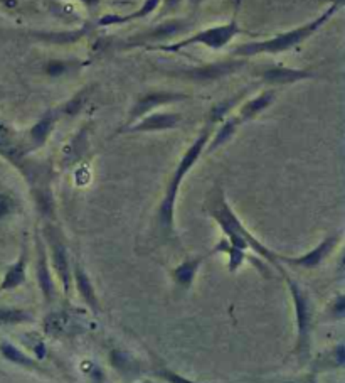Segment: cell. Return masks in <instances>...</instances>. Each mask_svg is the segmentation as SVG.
<instances>
[{
  "instance_id": "obj_7",
  "label": "cell",
  "mask_w": 345,
  "mask_h": 383,
  "mask_svg": "<svg viewBox=\"0 0 345 383\" xmlns=\"http://www.w3.org/2000/svg\"><path fill=\"white\" fill-rule=\"evenodd\" d=\"M185 100H190L189 93H184V91H176V90H147L143 91L142 95H139V98L133 102L130 107V112H128L127 120L122 125V128L116 130L122 132L123 128L130 127L132 123H135L136 120H140L142 116L152 114V112H157L160 107L165 105H174V103L185 102Z\"/></svg>"
},
{
  "instance_id": "obj_3",
  "label": "cell",
  "mask_w": 345,
  "mask_h": 383,
  "mask_svg": "<svg viewBox=\"0 0 345 383\" xmlns=\"http://www.w3.org/2000/svg\"><path fill=\"white\" fill-rule=\"evenodd\" d=\"M339 11L340 6H334V4H332V6H328L325 11L320 12L317 18L302 24V26L280 32V34H274L272 37H268V39L249 41V43L236 46V48L231 49V58H239V60L249 61L251 58L256 56H278V54L292 51L297 46L309 41L315 32H318Z\"/></svg>"
},
{
  "instance_id": "obj_8",
  "label": "cell",
  "mask_w": 345,
  "mask_h": 383,
  "mask_svg": "<svg viewBox=\"0 0 345 383\" xmlns=\"http://www.w3.org/2000/svg\"><path fill=\"white\" fill-rule=\"evenodd\" d=\"M248 66V60H239V58H230L224 61L207 62V65L194 66V68L184 69V72L172 73L176 76L184 78L187 81L197 83V85H207V83L221 81L224 78L231 76V74L241 72V69Z\"/></svg>"
},
{
  "instance_id": "obj_12",
  "label": "cell",
  "mask_w": 345,
  "mask_h": 383,
  "mask_svg": "<svg viewBox=\"0 0 345 383\" xmlns=\"http://www.w3.org/2000/svg\"><path fill=\"white\" fill-rule=\"evenodd\" d=\"M260 78L266 85L276 88V86L297 85V83L314 80V78H318V73H315L310 68H292V66L286 65H273L263 69L260 73Z\"/></svg>"
},
{
  "instance_id": "obj_13",
  "label": "cell",
  "mask_w": 345,
  "mask_h": 383,
  "mask_svg": "<svg viewBox=\"0 0 345 383\" xmlns=\"http://www.w3.org/2000/svg\"><path fill=\"white\" fill-rule=\"evenodd\" d=\"M36 250H37V259H36L37 282H39L41 290H43L45 302L49 304L56 299V285H54V278L51 276V270H49L48 250H45L43 235H41L39 231H36Z\"/></svg>"
},
{
  "instance_id": "obj_9",
  "label": "cell",
  "mask_w": 345,
  "mask_h": 383,
  "mask_svg": "<svg viewBox=\"0 0 345 383\" xmlns=\"http://www.w3.org/2000/svg\"><path fill=\"white\" fill-rule=\"evenodd\" d=\"M340 240H342V231H334L328 233V235L323 238L317 247H314L310 252L303 253V255L298 257H285V255H278L281 264H288L292 267L297 269H317L323 264V260L327 259L328 255H332V252L339 247Z\"/></svg>"
},
{
  "instance_id": "obj_25",
  "label": "cell",
  "mask_w": 345,
  "mask_h": 383,
  "mask_svg": "<svg viewBox=\"0 0 345 383\" xmlns=\"http://www.w3.org/2000/svg\"><path fill=\"white\" fill-rule=\"evenodd\" d=\"M71 328V316L64 311H56L45 316L44 330L51 336H62Z\"/></svg>"
},
{
  "instance_id": "obj_24",
  "label": "cell",
  "mask_w": 345,
  "mask_h": 383,
  "mask_svg": "<svg viewBox=\"0 0 345 383\" xmlns=\"http://www.w3.org/2000/svg\"><path fill=\"white\" fill-rule=\"evenodd\" d=\"M244 95H246V91H239L238 95H232V97L223 100V102H218L216 105L211 107L209 114H207L206 119L209 120V122H213L214 125L221 123L226 116L232 115L231 112L239 105L241 100L244 98Z\"/></svg>"
},
{
  "instance_id": "obj_27",
  "label": "cell",
  "mask_w": 345,
  "mask_h": 383,
  "mask_svg": "<svg viewBox=\"0 0 345 383\" xmlns=\"http://www.w3.org/2000/svg\"><path fill=\"white\" fill-rule=\"evenodd\" d=\"M0 355L6 358L10 363H15L24 368H36V361L31 356H27L22 349H19L10 341H0Z\"/></svg>"
},
{
  "instance_id": "obj_1",
  "label": "cell",
  "mask_w": 345,
  "mask_h": 383,
  "mask_svg": "<svg viewBox=\"0 0 345 383\" xmlns=\"http://www.w3.org/2000/svg\"><path fill=\"white\" fill-rule=\"evenodd\" d=\"M206 210L209 213L211 218L219 224L224 233V238H226L232 247L243 250V252H251L258 253L260 257H263L265 260H268L269 264H273L278 270H281V262L278 259V253H274L273 250H269L263 241H260L253 235L251 231L244 227L243 222L238 218V215L234 213L230 203L226 199V193L219 184H216L213 189L209 191L206 198Z\"/></svg>"
},
{
  "instance_id": "obj_14",
  "label": "cell",
  "mask_w": 345,
  "mask_h": 383,
  "mask_svg": "<svg viewBox=\"0 0 345 383\" xmlns=\"http://www.w3.org/2000/svg\"><path fill=\"white\" fill-rule=\"evenodd\" d=\"M57 122V112L48 110L39 116V120L29 128L26 139H24V145H26V152H34L37 149L44 147L45 142L51 137L54 127Z\"/></svg>"
},
{
  "instance_id": "obj_19",
  "label": "cell",
  "mask_w": 345,
  "mask_h": 383,
  "mask_svg": "<svg viewBox=\"0 0 345 383\" xmlns=\"http://www.w3.org/2000/svg\"><path fill=\"white\" fill-rule=\"evenodd\" d=\"M218 125L219 127L214 128L213 139H209V142H207V145H206V151L204 152H207V154L216 152L219 147H223L224 144L230 142L232 137L238 134V128L241 127V122L234 114V115L226 116V119H224L223 122L218 123Z\"/></svg>"
},
{
  "instance_id": "obj_33",
  "label": "cell",
  "mask_w": 345,
  "mask_h": 383,
  "mask_svg": "<svg viewBox=\"0 0 345 383\" xmlns=\"http://www.w3.org/2000/svg\"><path fill=\"white\" fill-rule=\"evenodd\" d=\"M344 302H345L344 295H339V297H337V301L334 302V307L337 309V318H342L344 316Z\"/></svg>"
},
{
  "instance_id": "obj_16",
  "label": "cell",
  "mask_w": 345,
  "mask_h": 383,
  "mask_svg": "<svg viewBox=\"0 0 345 383\" xmlns=\"http://www.w3.org/2000/svg\"><path fill=\"white\" fill-rule=\"evenodd\" d=\"M276 97H278L276 88H268V90L260 91L256 97L249 98L244 103H241L239 110L236 112V116L239 119L241 125L256 120L258 116L263 114V112L268 110V108L276 102Z\"/></svg>"
},
{
  "instance_id": "obj_28",
  "label": "cell",
  "mask_w": 345,
  "mask_h": 383,
  "mask_svg": "<svg viewBox=\"0 0 345 383\" xmlns=\"http://www.w3.org/2000/svg\"><path fill=\"white\" fill-rule=\"evenodd\" d=\"M90 93H91V88L90 86H86V88H83L78 91V93H74L71 98L68 100V102L64 103V105L61 107V114L62 115H66V116H74V115H78L80 114V112L83 110V108H85L86 105V102H88V97H90Z\"/></svg>"
},
{
  "instance_id": "obj_32",
  "label": "cell",
  "mask_w": 345,
  "mask_h": 383,
  "mask_svg": "<svg viewBox=\"0 0 345 383\" xmlns=\"http://www.w3.org/2000/svg\"><path fill=\"white\" fill-rule=\"evenodd\" d=\"M78 2H80L81 6L85 7V9L97 11L98 7H99V2H101V0H78Z\"/></svg>"
},
{
  "instance_id": "obj_35",
  "label": "cell",
  "mask_w": 345,
  "mask_h": 383,
  "mask_svg": "<svg viewBox=\"0 0 345 383\" xmlns=\"http://www.w3.org/2000/svg\"><path fill=\"white\" fill-rule=\"evenodd\" d=\"M162 2L165 4V7H170V9H174V7H176L177 4L181 2V0H162Z\"/></svg>"
},
{
  "instance_id": "obj_20",
  "label": "cell",
  "mask_w": 345,
  "mask_h": 383,
  "mask_svg": "<svg viewBox=\"0 0 345 383\" xmlns=\"http://www.w3.org/2000/svg\"><path fill=\"white\" fill-rule=\"evenodd\" d=\"M90 139H88V128L83 127L78 134L73 135V139L64 145L61 152V164H64L66 168L76 164L78 161L85 156L88 151Z\"/></svg>"
},
{
  "instance_id": "obj_30",
  "label": "cell",
  "mask_w": 345,
  "mask_h": 383,
  "mask_svg": "<svg viewBox=\"0 0 345 383\" xmlns=\"http://www.w3.org/2000/svg\"><path fill=\"white\" fill-rule=\"evenodd\" d=\"M73 65H76L74 61H62V60H51L44 65V72L48 76L57 78L61 74H66L69 69L73 68Z\"/></svg>"
},
{
  "instance_id": "obj_26",
  "label": "cell",
  "mask_w": 345,
  "mask_h": 383,
  "mask_svg": "<svg viewBox=\"0 0 345 383\" xmlns=\"http://www.w3.org/2000/svg\"><path fill=\"white\" fill-rule=\"evenodd\" d=\"M214 253H226L227 259H230L227 260V269H230L231 272H236V270L243 265L244 259H246V252L232 247V245L226 238H224V236L218 241V245L211 250V255H214Z\"/></svg>"
},
{
  "instance_id": "obj_38",
  "label": "cell",
  "mask_w": 345,
  "mask_h": 383,
  "mask_svg": "<svg viewBox=\"0 0 345 383\" xmlns=\"http://www.w3.org/2000/svg\"><path fill=\"white\" fill-rule=\"evenodd\" d=\"M190 4H192V6H201V4L204 2H207V0H189Z\"/></svg>"
},
{
  "instance_id": "obj_4",
  "label": "cell",
  "mask_w": 345,
  "mask_h": 383,
  "mask_svg": "<svg viewBox=\"0 0 345 383\" xmlns=\"http://www.w3.org/2000/svg\"><path fill=\"white\" fill-rule=\"evenodd\" d=\"M239 34H243V31H241L238 19H231L227 24H219V26L202 29V31L187 36L184 39H178L176 43L155 46V48H150L148 51L178 54L187 48H192V46H204V48L219 51V49H224L227 44L232 43Z\"/></svg>"
},
{
  "instance_id": "obj_31",
  "label": "cell",
  "mask_w": 345,
  "mask_h": 383,
  "mask_svg": "<svg viewBox=\"0 0 345 383\" xmlns=\"http://www.w3.org/2000/svg\"><path fill=\"white\" fill-rule=\"evenodd\" d=\"M17 210V201L9 193H0V222L7 216L14 215Z\"/></svg>"
},
{
  "instance_id": "obj_15",
  "label": "cell",
  "mask_w": 345,
  "mask_h": 383,
  "mask_svg": "<svg viewBox=\"0 0 345 383\" xmlns=\"http://www.w3.org/2000/svg\"><path fill=\"white\" fill-rule=\"evenodd\" d=\"M0 156L19 169L22 168L24 157L27 156L24 139H20L17 132L3 122H0Z\"/></svg>"
},
{
  "instance_id": "obj_17",
  "label": "cell",
  "mask_w": 345,
  "mask_h": 383,
  "mask_svg": "<svg viewBox=\"0 0 345 383\" xmlns=\"http://www.w3.org/2000/svg\"><path fill=\"white\" fill-rule=\"evenodd\" d=\"M162 0H143L142 6L136 11L128 12V14H103L101 18L97 20L98 27H111V26H125V24L135 22V20H142L160 7Z\"/></svg>"
},
{
  "instance_id": "obj_36",
  "label": "cell",
  "mask_w": 345,
  "mask_h": 383,
  "mask_svg": "<svg viewBox=\"0 0 345 383\" xmlns=\"http://www.w3.org/2000/svg\"><path fill=\"white\" fill-rule=\"evenodd\" d=\"M0 4H3L6 7H15L17 6V0H0Z\"/></svg>"
},
{
  "instance_id": "obj_23",
  "label": "cell",
  "mask_w": 345,
  "mask_h": 383,
  "mask_svg": "<svg viewBox=\"0 0 345 383\" xmlns=\"http://www.w3.org/2000/svg\"><path fill=\"white\" fill-rule=\"evenodd\" d=\"M206 257H194V259H187L182 262V264H178L176 269L172 270V277H174V282H176L177 285L184 287V289H187V287L192 285L194 278L195 276H197L199 269H201L202 262Z\"/></svg>"
},
{
  "instance_id": "obj_10",
  "label": "cell",
  "mask_w": 345,
  "mask_h": 383,
  "mask_svg": "<svg viewBox=\"0 0 345 383\" xmlns=\"http://www.w3.org/2000/svg\"><path fill=\"white\" fill-rule=\"evenodd\" d=\"M184 116L178 112H152V114L142 116L132 123L130 127L123 128L120 134H150V132H164V130H174L182 123Z\"/></svg>"
},
{
  "instance_id": "obj_37",
  "label": "cell",
  "mask_w": 345,
  "mask_h": 383,
  "mask_svg": "<svg viewBox=\"0 0 345 383\" xmlns=\"http://www.w3.org/2000/svg\"><path fill=\"white\" fill-rule=\"evenodd\" d=\"M327 2L330 4V6H332V4H334V6H340V7L344 6V0H327Z\"/></svg>"
},
{
  "instance_id": "obj_6",
  "label": "cell",
  "mask_w": 345,
  "mask_h": 383,
  "mask_svg": "<svg viewBox=\"0 0 345 383\" xmlns=\"http://www.w3.org/2000/svg\"><path fill=\"white\" fill-rule=\"evenodd\" d=\"M192 27V22L189 19L184 18H174L169 20H164V22L157 24V26H152L150 29L142 32H136L127 39H123L122 43L118 44V49H136V48H143V49H150L155 48V46H162L167 44L174 37L184 34V32L189 31Z\"/></svg>"
},
{
  "instance_id": "obj_21",
  "label": "cell",
  "mask_w": 345,
  "mask_h": 383,
  "mask_svg": "<svg viewBox=\"0 0 345 383\" xmlns=\"http://www.w3.org/2000/svg\"><path fill=\"white\" fill-rule=\"evenodd\" d=\"M71 274H73V281L76 282L78 293H80L83 301L88 304V306L94 312H98L99 302H98V297H97V290H94V287H93V284H91L88 274H86V270L81 267L80 262H76V264H74Z\"/></svg>"
},
{
  "instance_id": "obj_29",
  "label": "cell",
  "mask_w": 345,
  "mask_h": 383,
  "mask_svg": "<svg viewBox=\"0 0 345 383\" xmlns=\"http://www.w3.org/2000/svg\"><path fill=\"white\" fill-rule=\"evenodd\" d=\"M32 318L27 311L17 309V307H0V324L12 326V324L31 323Z\"/></svg>"
},
{
  "instance_id": "obj_11",
  "label": "cell",
  "mask_w": 345,
  "mask_h": 383,
  "mask_svg": "<svg viewBox=\"0 0 345 383\" xmlns=\"http://www.w3.org/2000/svg\"><path fill=\"white\" fill-rule=\"evenodd\" d=\"M48 241L49 248H51V262L56 276L59 277L62 289L66 294H69L73 282V274H71V264H69L68 250H66L64 241H62L61 231L54 227H48Z\"/></svg>"
},
{
  "instance_id": "obj_34",
  "label": "cell",
  "mask_w": 345,
  "mask_h": 383,
  "mask_svg": "<svg viewBox=\"0 0 345 383\" xmlns=\"http://www.w3.org/2000/svg\"><path fill=\"white\" fill-rule=\"evenodd\" d=\"M230 4L232 7V19H238L241 6H243V0H230Z\"/></svg>"
},
{
  "instance_id": "obj_22",
  "label": "cell",
  "mask_w": 345,
  "mask_h": 383,
  "mask_svg": "<svg viewBox=\"0 0 345 383\" xmlns=\"http://www.w3.org/2000/svg\"><path fill=\"white\" fill-rule=\"evenodd\" d=\"M91 32V26L86 24L76 31H66V32H34L32 37H36L37 41H43V43L49 44H74L80 43V41L85 39Z\"/></svg>"
},
{
  "instance_id": "obj_2",
  "label": "cell",
  "mask_w": 345,
  "mask_h": 383,
  "mask_svg": "<svg viewBox=\"0 0 345 383\" xmlns=\"http://www.w3.org/2000/svg\"><path fill=\"white\" fill-rule=\"evenodd\" d=\"M216 125L206 119L202 128L199 130L197 137L194 139V142L189 145V149L184 152V156L181 157L178 164L174 169L172 176H170L167 187H165L164 198H162L159 210H157V224H159V230L164 233L167 238H172L174 233H176V201L178 194V187H181L182 181H184L189 170L197 164V161L201 159V156L206 151V145L209 142L211 135H213Z\"/></svg>"
},
{
  "instance_id": "obj_5",
  "label": "cell",
  "mask_w": 345,
  "mask_h": 383,
  "mask_svg": "<svg viewBox=\"0 0 345 383\" xmlns=\"http://www.w3.org/2000/svg\"><path fill=\"white\" fill-rule=\"evenodd\" d=\"M283 274L286 285H288L290 294H292L295 314H297V348L295 353L300 356V360H307L311 355V324H314V307H311L310 295L303 287L293 281L283 269L280 270Z\"/></svg>"
},
{
  "instance_id": "obj_18",
  "label": "cell",
  "mask_w": 345,
  "mask_h": 383,
  "mask_svg": "<svg viewBox=\"0 0 345 383\" xmlns=\"http://www.w3.org/2000/svg\"><path fill=\"white\" fill-rule=\"evenodd\" d=\"M27 262H29V248H27V243H24L22 248H20L19 259L6 270V274H3L2 282H0V293L14 290L22 284H26Z\"/></svg>"
}]
</instances>
